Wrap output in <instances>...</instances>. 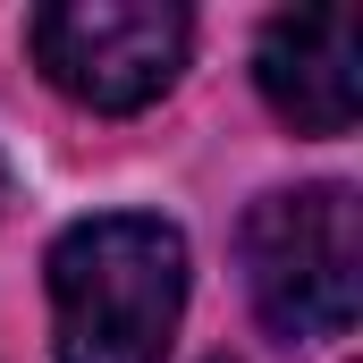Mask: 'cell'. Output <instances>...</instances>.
I'll use <instances>...</instances> for the list:
<instances>
[{
    "label": "cell",
    "mask_w": 363,
    "mask_h": 363,
    "mask_svg": "<svg viewBox=\"0 0 363 363\" xmlns=\"http://www.w3.org/2000/svg\"><path fill=\"white\" fill-rule=\"evenodd\" d=\"M186 313V237L144 211L77 220L51 245V355L161 363Z\"/></svg>",
    "instance_id": "6da1fadb"
},
{
    "label": "cell",
    "mask_w": 363,
    "mask_h": 363,
    "mask_svg": "<svg viewBox=\"0 0 363 363\" xmlns=\"http://www.w3.org/2000/svg\"><path fill=\"white\" fill-rule=\"evenodd\" d=\"M245 287L287 338H347L363 296V228L347 186H287L245 211Z\"/></svg>",
    "instance_id": "7a4b0ae2"
},
{
    "label": "cell",
    "mask_w": 363,
    "mask_h": 363,
    "mask_svg": "<svg viewBox=\"0 0 363 363\" xmlns=\"http://www.w3.org/2000/svg\"><path fill=\"white\" fill-rule=\"evenodd\" d=\"M186 9L169 0H60L34 9V60L43 77L85 110H144L186 68Z\"/></svg>",
    "instance_id": "3957f363"
},
{
    "label": "cell",
    "mask_w": 363,
    "mask_h": 363,
    "mask_svg": "<svg viewBox=\"0 0 363 363\" xmlns=\"http://www.w3.org/2000/svg\"><path fill=\"white\" fill-rule=\"evenodd\" d=\"M254 77L287 127L347 135L355 127V9H287L262 26Z\"/></svg>",
    "instance_id": "277c9868"
},
{
    "label": "cell",
    "mask_w": 363,
    "mask_h": 363,
    "mask_svg": "<svg viewBox=\"0 0 363 363\" xmlns=\"http://www.w3.org/2000/svg\"><path fill=\"white\" fill-rule=\"evenodd\" d=\"M0 194H9V186H0Z\"/></svg>",
    "instance_id": "5b68a950"
},
{
    "label": "cell",
    "mask_w": 363,
    "mask_h": 363,
    "mask_svg": "<svg viewBox=\"0 0 363 363\" xmlns=\"http://www.w3.org/2000/svg\"><path fill=\"white\" fill-rule=\"evenodd\" d=\"M220 363H228V355H220Z\"/></svg>",
    "instance_id": "8992f818"
}]
</instances>
